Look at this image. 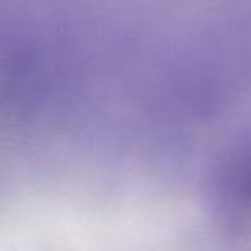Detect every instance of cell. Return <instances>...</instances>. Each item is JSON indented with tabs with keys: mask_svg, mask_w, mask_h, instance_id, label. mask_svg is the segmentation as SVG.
Segmentation results:
<instances>
[]
</instances>
